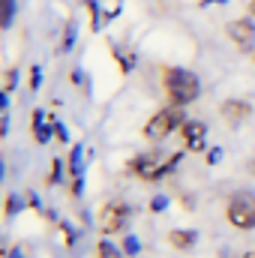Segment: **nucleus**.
<instances>
[{"instance_id":"1","label":"nucleus","mask_w":255,"mask_h":258,"mask_svg":"<svg viewBox=\"0 0 255 258\" xmlns=\"http://www.w3.org/2000/svg\"><path fill=\"white\" fill-rule=\"evenodd\" d=\"M159 84H162L168 105H177V108H186L201 96V78L186 66H162Z\"/></svg>"},{"instance_id":"2","label":"nucleus","mask_w":255,"mask_h":258,"mask_svg":"<svg viewBox=\"0 0 255 258\" xmlns=\"http://www.w3.org/2000/svg\"><path fill=\"white\" fill-rule=\"evenodd\" d=\"M186 150L180 153H165V150H144V153H135L126 162V171L132 177L144 180V183H156V180H165L183 159Z\"/></svg>"},{"instance_id":"3","label":"nucleus","mask_w":255,"mask_h":258,"mask_svg":"<svg viewBox=\"0 0 255 258\" xmlns=\"http://www.w3.org/2000/svg\"><path fill=\"white\" fill-rule=\"evenodd\" d=\"M186 120H189V117H186V108H177V105H162L159 111H153V114H150V120L144 123L141 135H144L147 141L159 144V141H165L168 135L180 132V126H183Z\"/></svg>"},{"instance_id":"4","label":"nucleus","mask_w":255,"mask_h":258,"mask_svg":"<svg viewBox=\"0 0 255 258\" xmlns=\"http://www.w3.org/2000/svg\"><path fill=\"white\" fill-rule=\"evenodd\" d=\"M225 222L234 231H255V189H234L225 198Z\"/></svg>"},{"instance_id":"5","label":"nucleus","mask_w":255,"mask_h":258,"mask_svg":"<svg viewBox=\"0 0 255 258\" xmlns=\"http://www.w3.org/2000/svg\"><path fill=\"white\" fill-rule=\"evenodd\" d=\"M225 36L240 54H255V18H249V15L231 18L225 24Z\"/></svg>"},{"instance_id":"6","label":"nucleus","mask_w":255,"mask_h":258,"mask_svg":"<svg viewBox=\"0 0 255 258\" xmlns=\"http://www.w3.org/2000/svg\"><path fill=\"white\" fill-rule=\"evenodd\" d=\"M255 114V105L243 96H228L219 102V117L228 129H240L243 123H249Z\"/></svg>"},{"instance_id":"7","label":"nucleus","mask_w":255,"mask_h":258,"mask_svg":"<svg viewBox=\"0 0 255 258\" xmlns=\"http://www.w3.org/2000/svg\"><path fill=\"white\" fill-rule=\"evenodd\" d=\"M129 216H132V207H129L126 201H108V204H102V210H99V231L105 237L123 231Z\"/></svg>"},{"instance_id":"8","label":"nucleus","mask_w":255,"mask_h":258,"mask_svg":"<svg viewBox=\"0 0 255 258\" xmlns=\"http://www.w3.org/2000/svg\"><path fill=\"white\" fill-rule=\"evenodd\" d=\"M207 132H210V129H207L204 120H186L177 135H180L186 153H204V150H207Z\"/></svg>"},{"instance_id":"9","label":"nucleus","mask_w":255,"mask_h":258,"mask_svg":"<svg viewBox=\"0 0 255 258\" xmlns=\"http://www.w3.org/2000/svg\"><path fill=\"white\" fill-rule=\"evenodd\" d=\"M168 243L177 252H189V249L198 246V231L195 228H171L168 231Z\"/></svg>"},{"instance_id":"10","label":"nucleus","mask_w":255,"mask_h":258,"mask_svg":"<svg viewBox=\"0 0 255 258\" xmlns=\"http://www.w3.org/2000/svg\"><path fill=\"white\" fill-rule=\"evenodd\" d=\"M15 0H0V30H9L15 21Z\"/></svg>"},{"instance_id":"11","label":"nucleus","mask_w":255,"mask_h":258,"mask_svg":"<svg viewBox=\"0 0 255 258\" xmlns=\"http://www.w3.org/2000/svg\"><path fill=\"white\" fill-rule=\"evenodd\" d=\"M96 258H123V249L114 246L108 237H102V240L96 243Z\"/></svg>"},{"instance_id":"12","label":"nucleus","mask_w":255,"mask_h":258,"mask_svg":"<svg viewBox=\"0 0 255 258\" xmlns=\"http://www.w3.org/2000/svg\"><path fill=\"white\" fill-rule=\"evenodd\" d=\"M120 249H123V255L138 258V255H141V240H138L135 234H126V237H123V243H120Z\"/></svg>"},{"instance_id":"13","label":"nucleus","mask_w":255,"mask_h":258,"mask_svg":"<svg viewBox=\"0 0 255 258\" xmlns=\"http://www.w3.org/2000/svg\"><path fill=\"white\" fill-rule=\"evenodd\" d=\"M33 138L36 141H48V129L42 126V111H33Z\"/></svg>"},{"instance_id":"14","label":"nucleus","mask_w":255,"mask_h":258,"mask_svg":"<svg viewBox=\"0 0 255 258\" xmlns=\"http://www.w3.org/2000/svg\"><path fill=\"white\" fill-rule=\"evenodd\" d=\"M168 204H171V198H165V195H156V198H150V210H153V213H162V210H168Z\"/></svg>"},{"instance_id":"15","label":"nucleus","mask_w":255,"mask_h":258,"mask_svg":"<svg viewBox=\"0 0 255 258\" xmlns=\"http://www.w3.org/2000/svg\"><path fill=\"white\" fill-rule=\"evenodd\" d=\"M222 153H225L222 147H210V150H207V165H216V162H222Z\"/></svg>"},{"instance_id":"16","label":"nucleus","mask_w":255,"mask_h":258,"mask_svg":"<svg viewBox=\"0 0 255 258\" xmlns=\"http://www.w3.org/2000/svg\"><path fill=\"white\" fill-rule=\"evenodd\" d=\"M246 15L255 18V0H246Z\"/></svg>"},{"instance_id":"17","label":"nucleus","mask_w":255,"mask_h":258,"mask_svg":"<svg viewBox=\"0 0 255 258\" xmlns=\"http://www.w3.org/2000/svg\"><path fill=\"white\" fill-rule=\"evenodd\" d=\"M240 258H255V249H246V252H243Z\"/></svg>"},{"instance_id":"18","label":"nucleus","mask_w":255,"mask_h":258,"mask_svg":"<svg viewBox=\"0 0 255 258\" xmlns=\"http://www.w3.org/2000/svg\"><path fill=\"white\" fill-rule=\"evenodd\" d=\"M0 177H3V159H0Z\"/></svg>"},{"instance_id":"19","label":"nucleus","mask_w":255,"mask_h":258,"mask_svg":"<svg viewBox=\"0 0 255 258\" xmlns=\"http://www.w3.org/2000/svg\"><path fill=\"white\" fill-rule=\"evenodd\" d=\"M252 63H255V57H252Z\"/></svg>"},{"instance_id":"20","label":"nucleus","mask_w":255,"mask_h":258,"mask_svg":"<svg viewBox=\"0 0 255 258\" xmlns=\"http://www.w3.org/2000/svg\"><path fill=\"white\" fill-rule=\"evenodd\" d=\"M138 258H141V255H138Z\"/></svg>"}]
</instances>
